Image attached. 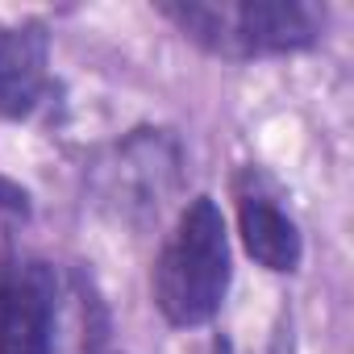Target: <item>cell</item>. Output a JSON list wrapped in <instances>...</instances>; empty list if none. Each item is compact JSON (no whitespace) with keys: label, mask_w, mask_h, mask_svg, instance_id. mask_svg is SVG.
Instances as JSON below:
<instances>
[{"label":"cell","mask_w":354,"mask_h":354,"mask_svg":"<svg viewBox=\"0 0 354 354\" xmlns=\"http://www.w3.org/2000/svg\"><path fill=\"white\" fill-rule=\"evenodd\" d=\"M238 225L250 259H259L267 271H296L304 259V242L296 221L263 192H242L238 201Z\"/></svg>","instance_id":"cell-4"},{"label":"cell","mask_w":354,"mask_h":354,"mask_svg":"<svg viewBox=\"0 0 354 354\" xmlns=\"http://www.w3.org/2000/svg\"><path fill=\"white\" fill-rule=\"evenodd\" d=\"M50 38L42 26H0V113L26 117L46 92Z\"/></svg>","instance_id":"cell-3"},{"label":"cell","mask_w":354,"mask_h":354,"mask_svg":"<svg viewBox=\"0 0 354 354\" xmlns=\"http://www.w3.org/2000/svg\"><path fill=\"white\" fill-rule=\"evenodd\" d=\"M55 337V275L42 263H21L0 283V354H50Z\"/></svg>","instance_id":"cell-2"},{"label":"cell","mask_w":354,"mask_h":354,"mask_svg":"<svg viewBox=\"0 0 354 354\" xmlns=\"http://www.w3.org/2000/svg\"><path fill=\"white\" fill-rule=\"evenodd\" d=\"M221 354H225V350H221Z\"/></svg>","instance_id":"cell-6"},{"label":"cell","mask_w":354,"mask_h":354,"mask_svg":"<svg viewBox=\"0 0 354 354\" xmlns=\"http://www.w3.org/2000/svg\"><path fill=\"white\" fill-rule=\"evenodd\" d=\"M230 292V238L225 217L209 196H196L162 259L154 267V300L171 325H205Z\"/></svg>","instance_id":"cell-1"},{"label":"cell","mask_w":354,"mask_h":354,"mask_svg":"<svg viewBox=\"0 0 354 354\" xmlns=\"http://www.w3.org/2000/svg\"><path fill=\"white\" fill-rule=\"evenodd\" d=\"M26 217H30V196H26L17 184L0 180V234L13 230V225H21Z\"/></svg>","instance_id":"cell-5"}]
</instances>
